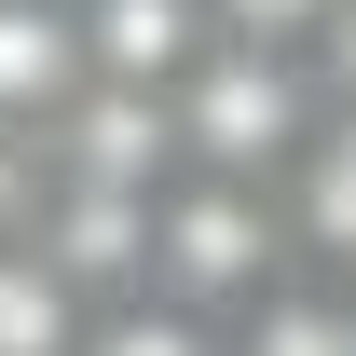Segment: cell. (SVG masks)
Returning a JSON list of instances; mask_svg holds the SVG:
<instances>
[{
    "instance_id": "1",
    "label": "cell",
    "mask_w": 356,
    "mask_h": 356,
    "mask_svg": "<svg viewBox=\"0 0 356 356\" xmlns=\"http://www.w3.org/2000/svg\"><path fill=\"white\" fill-rule=\"evenodd\" d=\"M165 110H178V165L192 178H288V151L329 110V69L274 55V42H206L165 83Z\"/></svg>"
},
{
    "instance_id": "2",
    "label": "cell",
    "mask_w": 356,
    "mask_h": 356,
    "mask_svg": "<svg viewBox=\"0 0 356 356\" xmlns=\"http://www.w3.org/2000/svg\"><path fill=\"white\" fill-rule=\"evenodd\" d=\"M288 261V206H274V178H192L178 165L151 192V302H192V315H247Z\"/></svg>"
},
{
    "instance_id": "3",
    "label": "cell",
    "mask_w": 356,
    "mask_h": 356,
    "mask_svg": "<svg viewBox=\"0 0 356 356\" xmlns=\"http://www.w3.org/2000/svg\"><path fill=\"white\" fill-rule=\"evenodd\" d=\"M274 206H288V261L356 288V96L315 110V137L288 151V178H274Z\"/></svg>"
},
{
    "instance_id": "4",
    "label": "cell",
    "mask_w": 356,
    "mask_h": 356,
    "mask_svg": "<svg viewBox=\"0 0 356 356\" xmlns=\"http://www.w3.org/2000/svg\"><path fill=\"white\" fill-rule=\"evenodd\" d=\"M69 14H83V83H151V96L220 42L206 0H69Z\"/></svg>"
},
{
    "instance_id": "5",
    "label": "cell",
    "mask_w": 356,
    "mask_h": 356,
    "mask_svg": "<svg viewBox=\"0 0 356 356\" xmlns=\"http://www.w3.org/2000/svg\"><path fill=\"white\" fill-rule=\"evenodd\" d=\"M69 96H83V14L69 0H0V124L42 137Z\"/></svg>"
},
{
    "instance_id": "6",
    "label": "cell",
    "mask_w": 356,
    "mask_h": 356,
    "mask_svg": "<svg viewBox=\"0 0 356 356\" xmlns=\"http://www.w3.org/2000/svg\"><path fill=\"white\" fill-rule=\"evenodd\" d=\"M233 356H356V288L343 274H274L247 315H220Z\"/></svg>"
},
{
    "instance_id": "7",
    "label": "cell",
    "mask_w": 356,
    "mask_h": 356,
    "mask_svg": "<svg viewBox=\"0 0 356 356\" xmlns=\"http://www.w3.org/2000/svg\"><path fill=\"white\" fill-rule=\"evenodd\" d=\"M83 315H96V302L28 247V233H0V356H69V343H83Z\"/></svg>"
},
{
    "instance_id": "8",
    "label": "cell",
    "mask_w": 356,
    "mask_h": 356,
    "mask_svg": "<svg viewBox=\"0 0 356 356\" xmlns=\"http://www.w3.org/2000/svg\"><path fill=\"white\" fill-rule=\"evenodd\" d=\"M69 356H233V343H220V315H192V302H151V288H137V302H96Z\"/></svg>"
},
{
    "instance_id": "9",
    "label": "cell",
    "mask_w": 356,
    "mask_h": 356,
    "mask_svg": "<svg viewBox=\"0 0 356 356\" xmlns=\"http://www.w3.org/2000/svg\"><path fill=\"white\" fill-rule=\"evenodd\" d=\"M220 42H274V55H329V0H206Z\"/></svg>"
},
{
    "instance_id": "10",
    "label": "cell",
    "mask_w": 356,
    "mask_h": 356,
    "mask_svg": "<svg viewBox=\"0 0 356 356\" xmlns=\"http://www.w3.org/2000/svg\"><path fill=\"white\" fill-rule=\"evenodd\" d=\"M42 192H55L42 137H28V124H0V233H28V220H42Z\"/></svg>"
}]
</instances>
